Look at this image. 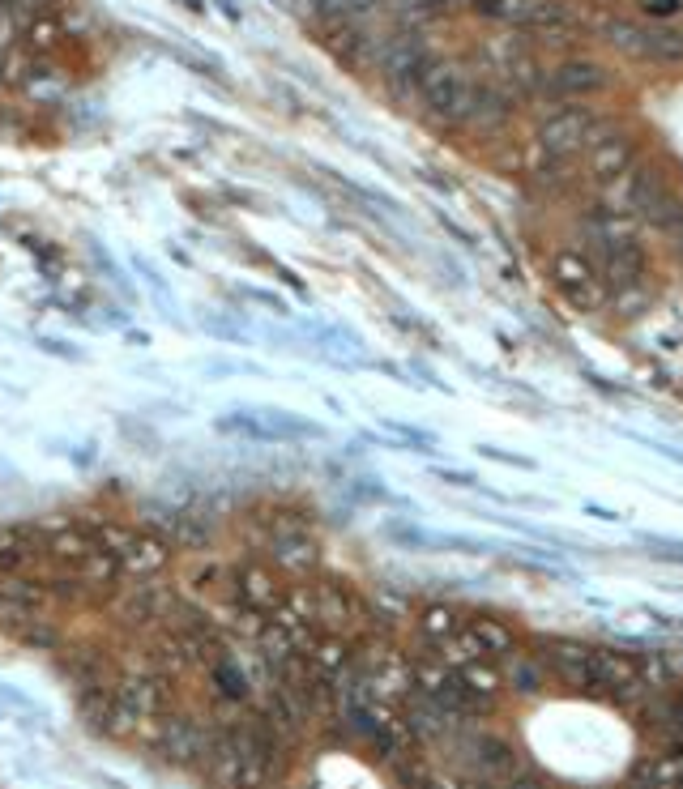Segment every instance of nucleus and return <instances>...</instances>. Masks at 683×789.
I'll return each mask as SVG.
<instances>
[{"label": "nucleus", "instance_id": "1", "mask_svg": "<svg viewBox=\"0 0 683 789\" xmlns=\"http://www.w3.org/2000/svg\"><path fill=\"white\" fill-rule=\"evenodd\" d=\"M419 94H423L427 111L444 124H470V116H474V82L466 77L462 64H453V60L427 64Z\"/></svg>", "mask_w": 683, "mask_h": 789}, {"label": "nucleus", "instance_id": "2", "mask_svg": "<svg viewBox=\"0 0 683 789\" xmlns=\"http://www.w3.org/2000/svg\"><path fill=\"white\" fill-rule=\"evenodd\" d=\"M214 427L222 436H244V440H316L321 423H312L304 414H282V410H235L218 414Z\"/></svg>", "mask_w": 683, "mask_h": 789}, {"label": "nucleus", "instance_id": "3", "mask_svg": "<svg viewBox=\"0 0 683 789\" xmlns=\"http://www.w3.org/2000/svg\"><path fill=\"white\" fill-rule=\"evenodd\" d=\"M547 269H551V282L560 286V291L573 299L581 312L602 308V299H607V286H602L598 269L585 261V252H555Z\"/></svg>", "mask_w": 683, "mask_h": 789}, {"label": "nucleus", "instance_id": "4", "mask_svg": "<svg viewBox=\"0 0 683 789\" xmlns=\"http://www.w3.org/2000/svg\"><path fill=\"white\" fill-rule=\"evenodd\" d=\"M116 563H120L124 581H163L167 568L176 563V546L158 534V529H137L129 551H124Z\"/></svg>", "mask_w": 683, "mask_h": 789}, {"label": "nucleus", "instance_id": "5", "mask_svg": "<svg viewBox=\"0 0 683 789\" xmlns=\"http://www.w3.org/2000/svg\"><path fill=\"white\" fill-rule=\"evenodd\" d=\"M590 128H594V116L585 107H560L538 124V146H543L547 154L573 158L577 150L590 146Z\"/></svg>", "mask_w": 683, "mask_h": 789}, {"label": "nucleus", "instance_id": "6", "mask_svg": "<svg viewBox=\"0 0 683 789\" xmlns=\"http://www.w3.org/2000/svg\"><path fill=\"white\" fill-rule=\"evenodd\" d=\"M282 585L278 581V572L274 568H265L261 559H240V563H231V593H235V602H244V606H252V610H274L278 602H282Z\"/></svg>", "mask_w": 683, "mask_h": 789}, {"label": "nucleus", "instance_id": "7", "mask_svg": "<svg viewBox=\"0 0 683 789\" xmlns=\"http://www.w3.org/2000/svg\"><path fill=\"white\" fill-rule=\"evenodd\" d=\"M602 86H607V73H602L594 60H564L560 69H551L543 82H538V94H551V99H581V94H594Z\"/></svg>", "mask_w": 683, "mask_h": 789}, {"label": "nucleus", "instance_id": "8", "mask_svg": "<svg viewBox=\"0 0 683 789\" xmlns=\"http://www.w3.org/2000/svg\"><path fill=\"white\" fill-rule=\"evenodd\" d=\"M269 555L282 572H291L295 581H308V576L321 568V542L312 538V529H295V534H274L269 538Z\"/></svg>", "mask_w": 683, "mask_h": 789}, {"label": "nucleus", "instance_id": "9", "mask_svg": "<svg viewBox=\"0 0 683 789\" xmlns=\"http://www.w3.org/2000/svg\"><path fill=\"white\" fill-rule=\"evenodd\" d=\"M632 158H637V150H632V141L628 137H607V141H598V146H590V171L598 175L602 184H615L619 175H628L632 167Z\"/></svg>", "mask_w": 683, "mask_h": 789}, {"label": "nucleus", "instance_id": "10", "mask_svg": "<svg viewBox=\"0 0 683 789\" xmlns=\"http://www.w3.org/2000/svg\"><path fill=\"white\" fill-rule=\"evenodd\" d=\"M39 559V534L35 525H0V572L26 568Z\"/></svg>", "mask_w": 683, "mask_h": 789}, {"label": "nucleus", "instance_id": "11", "mask_svg": "<svg viewBox=\"0 0 683 789\" xmlns=\"http://www.w3.org/2000/svg\"><path fill=\"white\" fill-rule=\"evenodd\" d=\"M60 35H65V22H60V13L35 9V13H26V18H22L18 43L26 47L30 56H43V52H52V47L60 43Z\"/></svg>", "mask_w": 683, "mask_h": 789}, {"label": "nucleus", "instance_id": "12", "mask_svg": "<svg viewBox=\"0 0 683 789\" xmlns=\"http://www.w3.org/2000/svg\"><path fill=\"white\" fill-rule=\"evenodd\" d=\"M466 636H470L474 649H479V657H508L517 649V636L508 632L500 619H487V615L466 619Z\"/></svg>", "mask_w": 683, "mask_h": 789}, {"label": "nucleus", "instance_id": "13", "mask_svg": "<svg viewBox=\"0 0 683 789\" xmlns=\"http://www.w3.org/2000/svg\"><path fill=\"white\" fill-rule=\"evenodd\" d=\"M419 627H423V636L432 640V644H444L449 636L462 632L466 619H462V610H453V606H444V602H427L419 610Z\"/></svg>", "mask_w": 683, "mask_h": 789}, {"label": "nucleus", "instance_id": "14", "mask_svg": "<svg viewBox=\"0 0 683 789\" xmlns=\"http://www.w3.org/2000/svg\"><path fill=\"white\" fill-rule=\"evenodd\" d=\"M188 589L193 593H201V598H214L218 589H231V568L227 563H218V559H197V563H188Z\"/></svg>", "mask_w": 683, "mask_h": 789}, {"label": "nucleus", "instance_id": "15", "mask_svg": "<svg viewBox=\"0 0 683 789\" xmlns=\"http://www.w3.org/2000/svg\"><path fill=\"white\" fill-rule=\"evenodd\" d=\"M133 534H137V529H133V525H124V521H99V525H90L94 551H103V555H111V559H120L124 551H129Z\"/></svg>", "mask_w": 683, "mask_h": 789}, {"label": "nucleus", "instance_id": "16", "mask_svg": "<svg viewBox=\"0 0 683 789\" xmlns=\"http://www.w3.org/2000/svg\"><path fill=\"white\" fill-rule=\"evenodd\" d=\"M641 60H683V39L671 30L645 26L641 30Z\"/></svg>", "mask_w": 683, "mask_h": 789}, {"label": "nucleus", "instance_id": "17", "mask_svg": "<svg viewBox=\"0 0 683 789\" xmlns=\"http://www.w3.org/2000/svg\"><path fill=\"white\" fill-rule=\"evenodd\" d=\"M325 43H329V52H333V56L351 60V56H359V52H363V30H359L355 22H346V18H333V30L325 35Z\"/></svg>", "mask_w": 683, "mask_h": 789}, {"label": "nucleus", "instance_id": "18", "mask_svg": "<svg viewBox=\"0 0 683 789\" xmlns=\"http://www.w3.org/2000/svg\"><path fill=\"white\" fill-rule=\"evenodd\" d=\"M543 674L547 670H538V662H513L504 674V687H513L517 696H534V691L543 687Z\"/></svg>", "mask_w": 683, "mask_h": 789}, {"label": "nucleus", "instance_id": "19", "mask_svg": "<svg viewBox=\"0 0 683 789\" xmlns=\"http://www.w3.org/2000/svg\"><path fill=\"white\" fill-rule=\"evenodd\" d=\"M641 30H645V26L628 22V18H611V22H607V39H611L615 47H624L628 56H641Z\"/></svg>", "mask_w": 683, "mask_h": 789}, {"label": "nucleus", "instance_id": "20", "mask_svg": "<svg viewBox=\"0 0 683 789\" xmlns=\"http://www.w3.org/2000/svg\"><path fill=\"white\" fill-rule=\"evenodd\" d=\"M22 18L26 13H18L9 5V0H0V52H9V47H18V35H22Z\"/></svg>", "mask_w": 683, "mask_h": 789}]
</instances>
